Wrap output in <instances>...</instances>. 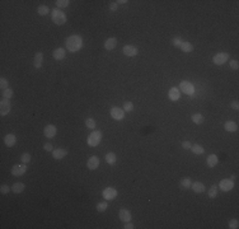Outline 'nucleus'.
Returning a JSON list of instances; mask_svg holds the SVG:
<instances>
[{
	"instance_id": "1",
	"label": "nucleus",
	"mask_w": 239,
	"mask_h": 229,
	"mask_svg": "<svg viewBox=\"0 0 239 229\" xmlns=\"http://www.w3.org/2000/svg\"><path fill=\"white\" fill-rule=\"evenodd\" d=\"M65 46L69 52H76L83 47V38L78 34L69 36L65 40Z\"/></svg>"
},
{
	"instance_id": "2",
	"label": "nucleus",
	"mask_w": 239,
	"mask_h": 229,
	"mask_svg": "<svg viewBox=\"0 0 239 229\" xmlns=\"http://www.w3.org/2000/svg\"><path fill=\"white\" fill-rule=\"evenodd\" d=\"M51 18H52V22H53L55 24H57V26H63V24H65L66 21H68L66 14H65L61 9H58V8L53 9V10L51 12Z\"/></svg>"
},
{
	"instance_id": "3",
	"label": "nucleus",
	"mask_w": 239,
	"mask_h": 229,
	"mask_svg": "<svg viewBox=\"0 0 239 229\" xmlns=\"http://www.w3.org/2000/svg\"><path fill=\"white\" fill-rule=\"evenodd\" d=\"M102 140V131L101 130H94L87 139V143L89 146H97Z\"/></svg>"
},
{
	"instance_id": "4",
	"label": "nucleus",
	"mask_w": 239,
	"mask_h": 229,
	"mask_svg": "<svg viewBox=\"0 0 239 229\" xmlns=\"http://www.w3.org/2000/svg\"><path fill=\"white\" fill-rule=\"evenodd\" d=\"M179 88H181L182 93H185L187 95H191V97H193V95H195L193 94L195 93V87H193V84H191L187 80H182L181 84H179Z\"/></svg>"
},
{
	"instance_id": "5",
	"label": "nucleus",
	"mask_w": 239,
	"mask_h": 229,
	"mask_svg": "<svg viewBox=\"0 0 239 229\" xmlns=\"http://www.w3.org/2000/svg\"><path fill=\"white\" fill-rule=\"evenodd\" d=\"M229 60V53L228 52H219L212 57V63L215 65H224Z\"/></svg>"
},
{
	"instance_id": "6",
	"label": "nucleus",
	"mask_w": 239,
	"mask_h": 229,
	"mask_svg": "<svg viewBox=\"0 0 239 229\" xmlns=\"http://www.w3.org/2000/svg\"><path fill=\"white\" fill-rule=\"evenodd\" d=\"M10 99L9 98H2V101H0V114L2 116H7V114L10 112Z\"/></svg>"
},
{
	"instance_id": "7",
	"label": "nucleus",
	"mask_w": 239,
	"mask_h": 229,
	"mask_svg": "<svg viewBox=\"0 0 239 229\" xmlns=\"http://www.w3.org/2000/svg\"><path fill=\"white\" fill-rule=\"evenodd\" d=\"M109 114L113 120H122L125 117V111L124 108H120V107H112L109 111Z\"/></svg>"
},
{
	"instance_id": "8",
	"label": "nucleus",
	"mask_w": 239,
	"mask_h": 229,
	"mask_svg": "<svg viewBox=\"0 0 239 229\" xmlns=\"http://www.w3.org/2000/svg\"><path fill=\"white\" fill-rule=\"evenodd\" d=\"M219 187H220V190L224 191V192H228V191L233 190L234 181L231 178H224V180H221L220 182H219Z\"/></svg>"
},
{
	"instance_id": "9",
	"label": "nucleus",
	"mask_w": 239,
	"mask_h": 229,
	"mask_svg": "<svg viewBox=\"0 0 239 229\" xmlns=\"http://www.w3.org/2000/svg\"><path fill=\"white\" fill-rule=\"evenodd\" d=\"M26 172H27V165H24V163H22V164H15V165H13V168H12V175L15 176V177L23 176Z\"/></svg>"
},
{
	"instance_id": "10",
	"label": "nucleus",
	"mask_w": 239,
	"mask_h": 229,
	"mask_svg": "<svg viewBox=\"0 0 239 229\" xmlns=\"http://www.w3.org/2000/svg\"><path fill=\"white\" fill-rule=\"evenodd\" d=\"M102 196H103L104 200H107V201H108V200H113V199H116V196H117V190L113 188V187H107V188L103 190Z\"/></svg>"
},
{
	"instance_id": "11",
	"label": "nucleus",
	"mask_w": 239,
	"mask_h": 229,
	"mask_svg": "<svg viewBox=\"0 0 239 229\" xmlns=\"http://www.w3.org/2000/svg\"><path fill=\"white\" fill-rule=\"evenodd\" d=\"M122 52H124L126 56H129V57H134V56H136V55L139 53V50H137L135 46H132V45H126V46L122 48Z\"/></svg>"
},
{
	"instance_id": "12",
	"label": "nucleus",
	"mask_w": 239,
	"mask_h": 229,
	"mask_svg": "<svg viewBox=\"0 0 239 229\" xmlns=\"http://www.w3.org/2000/svg\"><path fill=\"white\" fill-rule=\"evenodd\" d=\"M56 132H57L56 126H53V125H47V126L45 127V130H43V135H45L46 138H48V139H52V138L56 135Z\"/></svg>"
},
{
	"instance_id": "13",
	"label": "nucleus",
	"mask_w": 239,
	"mask_h": 229,
	"mask_svg": "<svg viewBox=\"0 0 239 229\" xmlns=\"http://www.w3.org/2000/svg\"><path fill=\"white\" fill-rule=\"evenodd\" d=\"M68 155V150L66 149H63V148H58V149H53L52 150V157L55 159H63Z\"/></svg>"
},
{
	"instance_id": "14",
	"label": "nucleus",
	"mask_w": 239,
	"mask_h": 229,
	"mask_svg": "<svg viewBox=\"0 0 239 229\" xmlns=\"http://www.w3.org/2000/svg\"><path fill=\"white\" fill-rule=\"evenodd\" d=\"M118 216H120V220H122V221H125V223L130 221L131 218H132V216H131V211H130V210H127V209H121V210H120Z\"/></svg>"
},
{
	"instance_id": "15",
	"label": "nucleus",
	"mask_w": 239,
	"mask_h": 229,
	"mask_svg": "<svg viewBox=\"0 0 239 229\" xmlns=\"http://www.w3.org/2000/svg\"><path fill=\"white\" fill-rule=\"evenodd\" d=\"M168 97H169L170 101H174V102H175V101H178L179 98H181V92H179L178 88L173 87V88H170L169 92H168Z\"/></svg>"
},
{
	"instance_id": "16",
	"label": "nucleus",
	"mask_w": 239,
	"mask_h": 229,
	"mask_svg": "<svg viewBox=\"0 0 239 229\" xmlns=\"http://www.w3.org/2000/svg\"><path fill=\"white\" fill-rule=\"evenodd\" d=\"M87 167H88L90 170L97 169V168L99 167V158H98V157H95V155L90 157V158L88 159V162H87Z\"/></svg>"
},
{
	"instance_id": "17",
	"label": "nucleus",
	"mask_w": 239,
	"mask_h": 229,
	"mask_svg": "<svg viewBox=\"0 0 239 229\" xmlns=\"http://www.w3.org/2000/svg\"><path fill=\"white\" fill-rule=\"evenodd\" d=\"M65 55H66V51H65L64 48H61V47H58V48H55V50H53V52H52V56H53V59H55V60H57V61L63 60L64 57H65Z\"/></svg>"
},
{
	"instance_id": "18",
	"label": "nucleus",
	"mask_w": 239,
	"mask_h": 229,
	"mask_svg": "<svg viewBox=\"0 0 239 229\" xmlns=\"http://www.w3.org/2000/svg\"><path fill=\"white\" fill-rule=\"evenodd\" d=\"M116 46H117V38H114V37L107 38L106 42H104V48H106L107 51H112Z\"/></svg>"
},
{
	"instance_id": "19",
	"label": "nucleus",
	"mask_w": 239,
	"mask_h": 229,
	"mask_svg": "<svg viewBox=\"0 0 239 229\" xmlns=\"http://www.w3.org/2000/svg\"><path fill=\"white\" fill-rule=\"evenodd\" d=\"M4 143H5V145L8 148L14 146L15 143H17V136L14 135V134H8V135H5V138H4Z\"/></svg>"
},
{
	"instance_id": "20",
	"label": "nucleus",
	"mask_w": 239,
	"mask_h": 229,
	"mask_svg": "<svg viewBox=\"0 0 239 229\" xmlns=\"http://www.w3.org/2000/svg\"><path fill=\"white\" fill-rule=\"evenodd\" d=\"M42 63H43V55H42V52H37L36 55H34V61H33V66L36 68V69H39L42 66Z\"/></svg>"
},
{
	"instance_id": "21",
	"label": "nucleus",
	"mask_w": 239,
	"mask_h": 229,
	"mask_svg": "<svg viewBox=\"0 0 239 229\" xmlns=\"http://www.w3.org/2000/svg\"><path fill=\"white\" fill-rule=\"evenodd\" d=\"M191 188L195 191L196 194H202L205 191V185L202 182H192Z\"/></svg>"
},
{
	"instance_id": "22",
	"label": "nucleus",
	"mask_w": 239,
	"mask_h": 229,
	"mask_svg": "<svg viewBox=\"0 0 239 229\" xmlns=\"http://www.w3.org/2000/svg\"><path fill=\"white\" fill-rule=\"evenodd\" d=\"M24 188H26V186H24V183H22V182H15V183L12 186V191H13L14 194H21V192H23Z\"/></svg>"
},
{
	"instance_id": "23",
	"label": "nucleus",
	"mask_w": 239,
	"mask_h": 229,
	"mask_svg": "<svg viewBox=\"0 0 239 229\" xmlns=\"http://www.w3.org/2000/svg\"><path fill=\"white\" fill-rule=\"evenodd\" d=\"M224 129H225L226 131H229V132H235V131L238 130V125H236L234 121H226V122L224 124Z\"/></svg>"
},
{
	"instance_id": "24",
	"label": "nucleus",
	"mask_w": 239,
	"mask_h": 229,
	"mask_svg": "<svg viewBox=\"0 0 239 229\" xmlns=\"http://www.w3.org/2000/svg\"><path fill=\"white\" fill-rule=\"evenodd\" d=\"M191 150H192L193 154H197V155H201V154H204V153H205L204 146L200 145V144H193V145L191 146Z\"/></svg>"
},
{
	"instance_id": "25",
	"label": "nucleus",
	"mask_w": 239,
	"mask_h": 229,
	"mask_svg": "<svg viewBox=\"0 0 239 229\" xmlns=\"http://www.w3.org/2000/svg\"><path fill=\"white\" fill-rule=\"evenodd\" d=\"M217 162H219V159H217V157H216L215 154H210V155L207 157V159H206V163H207V165H209L210 168L215 167V165L217 164Z\"/></svg>"
},
{
	"instance_id": "26",
	"label": "nucleus",
	"mask_w": 239,
	"mask_h": 229,
	"mask_svg": "<svg viewBox=\"0 0 239 229\" xmlns=\"http://www.w3.org/2000/svg\"><path fill=\"white\" fill-rule=\"evenodd\" d=\"M116 160H117V157H116L114 153L109 151V153H107V154H106V162H107L109 165L114 164V163H116Z\"/></svg>"
},
{
	"instance_id": "27",
	"label": "nucleus",
	"mask_w": 239,
	"mask_h": 229,
	"mask_svg": "<svg viewBox=\"0 0 239 229\" xmlns=\"http://www.w3.org/2000/svg\"><path fill=\"white\" fill-rule=\"evenodd\" d=\"M191 185H192V182H191V178H188V177L182 178V180H181V182H179V186H181L182 188H185V190L191 188Z\"/></svg>"
},
{
	"instance_id": "28",
	"label": "nucleus",
	"mask_w": 239,
	"mask_h": 229,
	"mask_svg": "<svg viewBox=\"0 0 239 229\" xmlns=\"http://www.w3.org/2000/svg\"><path fill=\"white\" fill-rule=\"evenodd\" d=\"M192 121L195 124H197V125H201L205 121V119H204V116L201 113H195V114H192Z\"/></svg>"
},
{
	"instance_id": "29",
	"label": "nucleus",
	"mask_w": 239,
	"mask_h": 229,
	"mask_svg": "<svg viewBox=\"0 0 239 229\" xmlns=\"http://www.w3.org/2000/svg\"><path fill=\"white\" fill-rule=\"evenodd\" d=\"M37 13H38L39 15H47V14L50 13V8H48L47 5H39V7L37 8Z\"/></svg>"
},
{
	"instance_id": "30",
	"label": "nucleus",
	"mask_w": 239,
	"mask_h": 229,
	"mask_svg": "<svg viewBox=\"0 0 239 229\" xmlns=\"http://www.w3.org/2000/svg\"><path fill=\"white\" fill-rule=\"evenodd\" d=\"M181 50L183 52H192L193 51V45L191 42H183L181 46Z\"/></svg>"
},
{
	"instance_id": "31",
	"label": "nucleus",
	"mask_w": 239,
	"mask_h": 229,
	"mask_svg": "<svg viewBox=\"0 0 239 229\" xmlns=\"http://www.w3.org/2000/svg\"><path fill=\"white\" fill-rule=\"evenodd\" d=\"M107 207H108V204H107V200H106L103 202L97 204V211L98 213H104L106 210H107Z\"/></svg>"
},
{
	"instance_id": "32",
	"label": "nucleus",
	"mask_w": 239,
	"mask_h": 229,
	"mask_svg": "<svg viewBox=\"0 0 239 229\" xmlns=\"http://www.w3.org/2000/svg\"><path fill=\"white\" fill-rule=\"evenodd\" d=\"M183 42H185V41L182 40L181 37H174L173 40H172V45H173L174 47H179V48H181V46H182Z\"/></svg>"
},
{
	"instance_id": "33",
	"label": "nucleus",
	"mask_w": 239,
	"mask_h": 229,
	"mask_svg": "<svg viewBox=\"0 0 239 229\" xmlns=\"http://www.w3.org/2000/svg\"><path fill=\"white\" fill-rule=\"evenodd\" d=\"M70 4L69 0H57L56 2V5L58 7V9H63V8H68Z\"/></svg>"
},
{
	"instance_id": "34",
	"label": "nucleus",
	"mask_w": 239,
	"mask_h": 229,
	"mask_svg": "<svg viewBox=\"0 0 239 229\" xmlns=\"http://www.w3.org/2000/svg\"><path fill=\"white\" fill-rule=\"evenodd\" d=\"M2 95L4 98H12L13 97V89L12 88H7V89H4L3 92H2Z\"/></svg>"
},
{
	"instance_id": "35",
	"label": "nucleus",
	"mask_w": 239,
	"mask_h": 229,
	"mask_svg": "<svg viewBox=\"0 0 239 229\" xmlns=\"http://www.w3.org/2000/svg\"><path fill=\"white\" fill-rule=\"evenodd\" d=\"M216 195H217V186H216V185H212V186L210 187V190H209V196H210L211 199H214V197H216Z\"/></svg>"
},
{
	"instance_id": "36",
	"label": "nucleus",
	"mask_w": 239,
	"mask_h": 229,
	"mask_svg": "<svg viewBox=\"0 0 239 229\" xmlns=\"http://www.w3.org/2000/svg\"><path fill=\"white\" fill-rule=\"evenodd\" d=\"M21 160H22V163L28 164L31 162V154L29 153H23V154L21 155Z\"/></svg>"
},
{
	"instance_id": "37",
	"label": "nucleus",
	"mask_w": 239,
	"mask_h": 229,
	"mask_svg": "<svg viewBox=\"0 0 239 229\" xmlns=\"http://www.w3.org/2000/svg\"><path fill=\"white\" fill-rule=\"evenodd\" d=\"M132 109H134L132 102H125V103H124V111H125V112H131Z\"/></svg>"
},
{
	"instance_id": "38",
	"label": "nucleus",
	"mask_w": 239,
	"mask_h": 229,
	"mask_svg": "<svg viewBox=\"0 0 239 229\" xmlns=\"http://www.w3.org/2000/svg\"><path fill=\"white\" fill-rule=\"evenodd\" d=\"M85 126H87L88 129H94V127H95V121L89 117V119L85 120Z\"/></svg>"
},
{
	"instance_id": "39",
	"label": "nucleus",
	"mask_w": 239,
	"mask_h": 229,
	"mask_svg": "<svg viewBox=\"0 0 239 229\" xmlns=\"http://www.w3.org/2000/svg\"><path fill=\"white\" fill-rule=\"evenodd\" d=\"M8 80L4 78V76H2V79H0V88H2V90H4V89H7V88H9L8 87Z\"/></svg>"
},
{
	"instance_id": "40",
	"label": "nucleus",
	"mask_w": 239,
	"mask_h": 229,
	"mask_svg": "<svg viewBox=\"0 0 239 229\" xmlns=\"http://www.w3.org/2000/svg\"><path fill=\"white\" fill-rule=\"evenodd\" d=\"M9 191H10V187L8 185H2V186H0V192H2L3 195L9 194Z\"/></svg>"
},
{
	"instance_id": "41",
	"label": "nucleus",
	"mask_w": 239,
	"mask_h": 229,
	"mask_svg": "<svg viewBox=\"0 0 239 229\" xmlns=\"http://www.w3.org/2000/svg\"><path fill=\"white\" fill-rule=\"evenodd\" d=\"M238 226H239V221H238L236 219L229 220V228H230V229H236Z\"/></svg>"
},
{
	"instance_id": "42",
	"label": "nucleus",
	"mask_w": 239,
	"mask_h": 229,
	"mask_svg": "<svg viewBox=\"0 0 239 229\" xmlns=\"http://www.w3.org/2000/svg\"><path fill=\"white\" fill-rule=\"evenodd\" d=\"M229 65H230V69H233V70H238V68H239V63L236 60H231Z\"/></svg>"
},
{
	"instance_id": "43",
	"label": "nucleus",
	"mask_w": 239,
	"mask_h": 229,
	"mask_svg": "<svg viewBox=\"0 0 239 229\" xmlns=\"http://www.w3.org/2000/svg\"><path fill=\"white\" fill-rule=\"evenodd\" d=\"M43 149H45L46 151H52V150H53V146H52V144L46 143V144H43Z\"/></svg>"
},
{
	"instance_id": "44",
	"label": "nucleus",
	"mask_w": 239,
	"mask_h": 229,
	"mask_svg": "<svg viewBox=\"0 0 239 229\" xmlns=\"http://www.w3.org/2000/svg\"><path fill=\"white\" fill-rule=\"evenodd\" d=\"M117 7H118L117 2H113V3L109 4V10H111V12H116V10H117Z\"/></svg>"
},
{
	"instance_id": "45",
	"label": "nucleus",
	"mask_w": 239,
	"mask_h": 229,
	"mask_svg": "<svg viewBox=\"0 0 239 229\" xmlns=\"http://www.w3.org/2000/svg\"><path fill=\"white\" fill-rule=\"evenodd\" d=\"M181 145H182L183 149H191V146H192V144L190 141H182Z\"/></svg>"
},
{
	"instance_id": "46",
	"label": "nucleus",
	"mask_w": 239,
	"mask_h": 229,
	"mask_svg": "<svg viewBox=\"0 0 239 229\" xmlns=\"http://www.w3.org/2000/svg\"><path fill=\"white\" fill-rule=\"evenodd\" d=\"M230 106H231V108H234V109H238V108H239V102H238V101H233Z\"/></svg>"
},
{
	"instance_id": "47",
	"label": "nucleus",
	"mask_w": 239,
	"mask_h": 229,
	"mask_svg": "<svg viewBox=\"0 0 239 229\" xmlns=\"http://www.w3.org/2000/svg\"><path fill=\"white\" fill-rule=\"evenodd\" d=\"M124 228H125V229H134L135 226H134V224H132V223H129V221H127V223L125 224V226H124Z\"/></svg>"
},
{
	"instance_id": "48",
	"label": "nucleus",
	"mask_w": 239,
	"mask_h": 229,
	"mask_svg": "<svg viewBox=\"0 0 239 229\" xmlns=\"http://www.w3.org/2000/svg\"><path fill=\"white\" fill-rule=\"evenodd\" d=\"M127 2H126V0H118V2H117V4H126Z\"/></svg>"
}]
</instances>
